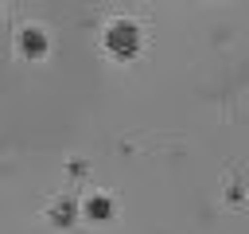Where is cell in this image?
Listing matches in <instances>:
<instances>
[{
  "instance_id": "6da1fadb",
  "label": "cell",
  "mask_w": 249,
  "mask_h": 234,
  "mask_svg": "<svg viewBox=\"0 0 249 234\" xmlns=\"http://www.w3.org/2000/svg\"><path fill=\"white\" fill-rule=\"evenodd\" d=\"M105 47H109L113 55H136V47H140V27H136V20H128V16L109 20V23H105Z\"/></svg>"
},
{
  "instance_id": "7a4b0ae2",
  "label": "cell",
  "mask_w": 249,
  "mask_h": 234,
  "mask_svg": "<svg viewBox=\"0 0 249 234\" xmlns=\"http://www.w3.org/2000/svg\"><path fill=\"white\" fill-rule=\"evenodd\" d=\"M19 51L23 55H47V31L39 27V23H27V27H19Z\"/></svg>"
},
{
  "instance_id": "3957f363",
  "label": "cell",
  "mask_w": 249,
  "mask_h": 234,
  "mask_svg": "<svg viewBox=\"0 0 249 234\" xmlns=\"http://www.w3.org/2000/svg\"><path fill=\"white\" fill-rule=\"evenodd\" d=\"M82 211H86V218L105 222V218H113V199H109V195H101V191H93V195H86Z\"/></svg>"
},
{
  "instance_id": "277c9868",
  "label": "cell",
  "mask_w": 249,
  "mask_h": 234,
  "mask_svg": "<svg viewBox=\"0 0 249 234\" xmlns=\"http://www.w3.org/2000/svg\"><path fill=\"white\" fill-rule=\"evenodd\" d=\"M74 199H54L51 203V222H58V226H66V222H74Z\"/></svg>"
}]
</instances>
